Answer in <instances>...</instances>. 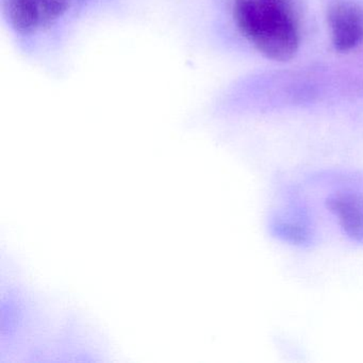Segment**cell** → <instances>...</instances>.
<instances>
[{"mask_svg": "<svg viewBox=\"0 0 363 363\" xmlns=\"http://www.w3.org/2000/svg\"><path fill=\"white\" fill-rule=\"evenodd\" d=\"M301 0H235L238 28L265 58L286 62L299 46Z\"/></svg>", "mask_w": 363, "mask_h": 363, "instance_id": "cell-1", "label": "cell"}, {"mask_svg": "<svg viewBox=\"0 0 363 363\" xmlns=\"http://www.w3.org/2000/svg\"><path fill=\"white\" fill-rule=\"evenodd\" d=\"M326 206L339 220L344 233L352 241L363 244V196L357 193H335Z\"/></svg>", "mask_w": 363, "mask_h": 363, "instance_id": "cell-3", "label": "cell"}, {"mask_svg": "<svg viewBox=\"0 0 363 363\" xmlns=\"http://www.w3.org/2000/svg\"><path fill=\"white\" fill-rule=\"evenodd\" d=\"M331 40L337 52H350L363 39V13L360 8L350 3L331 6L327 14Z\"/></svg>", "mask_w": 363, "mask_h": 363, "instance_id": "cell-2", "label": "cell"}, {"mask_svg": "<svg viewBox=\"0 0 363 363\" xmlns=\"http://www.w3.org/2000/svg\"><path fill=\"white\" fill-rule=\"evenodd\" d=\"M35 1L39 4V7H41L42 4H43L45 0H35Z\"/></svg>", "mask_w": 363, "mask_h": 363, "instance_id": "cell-6", "label": "cell"}, {"mask_svg": "<svg viewBox=\"0 0 363 363\" xmlns=\"http://www.w3.org/2000/svg\"><path fill=\"white\" fill-rule=\"evenodd\" d=\"M5 10L12 28L21 35H30L42 26L35 0H5Z\"/></svg>", "mask_w": 363, "mask_h": 363, "instance_id": "cell-4", "label": "cell"}, {"mask_svg": "<svg viewBox=\"0 0 363 363\" xmlns=\"http://www.w3.org/2000/svg\"><path fill=\"white\" fill-rule=\"evenodd\" d=\"M272 231L276 237L294 245H306L311 242V230L301 220L276 218L272 224Z\"/></svg>", "mask_w": 363, "mask_h": 363, "instance_id": "cell-5", "label": "cell"}]
</instances>
